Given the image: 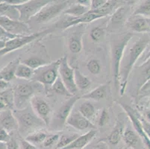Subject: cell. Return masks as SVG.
Returning a JSON list of instances; mask_svg holds the SVG:
<instances>
[{"mask_svg":"<svg viewBox=\"0 0 150 149\" xmlns=\"http://www.w3.org/2000/svg\"><path fill=\"white\" fill-rule=\"evenodd\" d=\"M149 43L150 37L145 34L137 40L130 47L125 49L119 72V92L121 95L125 94L132 69Z\"/></svg>","mask_w":150,"mask_h":149,"instance_id":"cell-1","label":"cell"},{"mask_svg":"<svg viewBox=\"0 0 150 149\" xmlns=\"http://www.w3.org/2000/svg\"><path fill=\"white\" fill-rule=\"evenodd\" d=\"M13 113L18 123L17 132L23 138L34 131L46 126L44 121L35 114L30 105L25 108L13 110Z\"/></svg>","mask_w":150,"mask_h":149,"instance_id":"cell-2","label":"cell"},{"mask_svg":"<svg viewBox=\"0 0 150 149\" xmlns=\"http://www.w3.org/2000/svg\"><path fill=\"white\" fill-rule=\"evenodd\" d=\"M133 33L127 32L118 35L113 38L110 43V57H111V68L114 85L119 92V72L120 63L123 57L125 49L127 48L129 41L133 37Z\"/></svg>","mask_w":150,"mask_h":149,"instance_id":"cell-3","label":"cell"},{"mask_svg":"<svg viewBox=\"0 0 150 149\" xmlns=\"http://www.w3.org/2000/svg\"><path fill=\"white\" fill-rule=\"evenodd\" d=\"M13 90L15 108L20 110L29 105L31 98L38 93L44 91V88L40 83L31 80L28 83L17 84Z\"/></svg>","mask_w":150,"mask_h":149,"instance_id":"cell-4","label":"cell"},{"mask_svg":"<svg viewBox=\"0 0 150 149\" xmlns=\"http://www.w3.org/2000/svg\"><path fill=\"white\" fill-rule=\"evenodd\" d=\"M59 64L60 60L58 59L35 69L31 81L40 83L43 85L45 92L50 93V88L59 76Z\"/></svg>","mask_w":150,"mask_h":149,"instance_id":"cell-5","label":"cell"},{"mask_svg":"<svg viewBox=\"0 0 150 149\" xmlns=\"http://www.w3.org/2000/svg\"><path fill=\"white\" fill-rule=\"evenodd\" d=\"M69 0H52L40 9L31 20L39 24H46L64 13L69 6Z\"/></svg>","mask_w":150,"mask_h":149,"instance_id":"cell-6","label":"cell"},{"mask_svg":"<svg viewBox=\"0 0 150 149\" xmlns=\"http://www.w3.org/2000/svg\"><path fill=\"white\" fill-rule=\"evenodd\" d=\"M54 30L55 29L53 27H51V28H49L43 31H38V32L31 34V35H20L13 39H11L6 41L5 47L0 50V57H2L5 54H8V53L16 51L17 49H21L28 43H32L35 40L39 39L40 37H43L49 34H51Z\"/></svg>","mask_w":150,"mask_h":149,"instance_id":"cell-7","label":"cell"},{"mask_svg":"<svg viewBox=\"0 0 150 149\" xmlns=\"http://www.w3.org/2000/svg\"><path fill=\"white\" fill-rule=\"evenodd\" d=\"M80 96L76 95L68 98L67 100L61 105L59 108L52 117L49 126L53 131H61L64 128L67 124V120L73 111L76 102L79 100Z\"/></svg>","mask_w":150,"mask_h":149,"instance_id":"cell-8","label":"cell"},{"mask_svg":"<svg viewBox=\"0 0 150 149\" xmlns=\"http://www.w3.org/2000/svg\"><path fill=\"white\" fill-rule=\"evenodd\" d=\"M59 68H58V73L59 77L64 82L67 89L69 90L73 95H77L78 89L75 83L74 77V69L71 67L70 65L68 63L67 57L64 56L60 58Z\"/></svg>","mask_w":150,"mask_h":149,"instance_id":"cell-9","label":"cell"},{"mask_svg":"<svg viewBox=\"0 0 150 149\" xmlns=\"http://www.w3.org/2000/svg\"><path fill=\"white\" fill-rule=\"evenodd\" d=\"M52 0H30L20 5H16L20 11V21L26 23L36 15L43 6Z\"/></svg>","mask_w":150,"mask_h":149,"instance_id":"cell-10","label":"cell"},{"mask_svg":"<svg viewBox=\"0 0 150 149\" xmlns=\"http://www.w3.org/2000/svg\"><path fill=\"white\" fill-rule=\"evenodd\" d=\"M30 105L35 114L49 126L52 119V109L50 104L44 98L39 95H34L30 100Z\"/></svg>","mask_w":150,"mask_h":149,"instance_id":"cell-11","label":"cell"},{"mask_svg":"<svg viewBox=\"0 0 150 149\" xmlns=\"http://www.w3.org/2000/svg\"><path fill=\"white\" fill-rule=\"evenodd\" d=\"M0 26L8 33L15 35H31V28L26 23L9 19L0 15Z\"/></svg>","mask_w":150,"mask_h":149,"instance_id":"cell-12","label":"cell"},{"mask_svg":"<svg viewBox=\"0 0 150 149\" xmlns=\"http://www.w3.org/2000/svg\"><path fill=\"white\" fill-rule=\"evenodd\" d=\"M129 5H121L117 7L113 13L110 15V19L107 23V30L109 31H114L125 24L127 21L128 14L129 12Z\"/></svg>","mask_w":150,"mask_h":149,"instance_id":"cell-13","label":"cell"},{"mask_svg":"<svg viewBox=\"0 0 150 149\" xmlns=\"http://www.w3.org/2000/svg\"><path fill=\"white\" fill-rule=\"evenodd\" d=\"M120 105L122 109L125 110L126 114L128 115V117H129L131 122H132L133 128L138 133L139 136H140L144 145L148 149H150V138L149 137L148 135L144 131L143 126H142L141 121H140V119L137 115V113L129 105L122 103H121Z\"/></svg>","mask_w":150,"mask_h":149,"instance_id":"cell-14","label":"cell"},{"mask_svg":"<svg viewBox=\"0 0 150 149\" xmlns=\"http://www.w3.org/2000/svg\"><path fill=\"white\" fill-rule=\"evenodd\" d=\"M78 25L75 26V29L70 33L67 37V46L72 54H77L80 53L83 48V37L84 34V28Z\"/></svg>","mask_w":150,"mask_h":149,"instance_id":"cell-15","label":"cell"},{"mask_svg":"<svg viewBox=\"0 0 150 149\" xmlns=\"http://www.w3.org/2000/svg\"><path fill=\"white\" fill-rule=\"evenodd\" d=\"M67 124L80 131L96 128V126L93 124L92 121L81 115L79 111L71 112L70 115L67 120Z\"/></svg>","mask_w":150,"mask_h":149,"instance_id":"cell-16","label":"cell"},{"mask_svg":"<svg viewBox=\"0 0 150 149\" xmlns=\"http://www.w3.org/2000/svg\"><path fill=\"white\" fill-rule=\"evenodd\" d=\"M128 28L133 32L146 33L150 32L149 18L138 15L130 16L125 23Z\"/></svg>","mask_w":150,"mask_h":149,"instance_id":"cell-17","label":"cell"},{"mask_svg":"<svg viewBox=\"0 0 150 149\" xmlns=\"http://www.w3.org/2000/svg\"><path fill=\"white\" fill-rule=\"evenodd\" d=\"M124 143L132 149H144V143L138 133L132 129L130 126H127L124 130L122 134Z\"/></svg>","mask_w":150,"mask_h":149,"instance_id":"cell-18","label":"cell"},{"mask_svg":"<svg viewBox=\"0 0 150 149\" xmlns=\"http://www.w3.org/2000/svg\"><path fill=\"white\" fill-rule=\"evenodd\" d=\"M0 128L11 133L18 130V123L13 113V110L7 109L0 112Z\"/></svg>","mask_w":150,"mask_h":149,"instance_id":"cell-19","label":"cell"},{"mask_svg":"<svg viewBox=\"0 0 150 149\" xmlns=\"http://www.w3.org/2000/svg\"><path fill=\"white\" fill-rule=\"evenodd\" d=\"M96 135V130L91 129L84 134L79 135L74 141L63 149H84L95 138Z\"/></svg>","mask_w":150,"mask_h":149,"instance_id":"cell-20","label":"cell"},{"mask_svg":"<svg viewBox=\"0 0 150 149\" xmlns=\"http://www.w3.org/2000/svg\"><path fill=\"white\" fill-rule=\"evenodd\" d=\"M124 130H125V125L124 121L121 119L117 121L114 129L111 131L108 136L106 138L108 143L112 145H117L119 144L121 139H122V134H123Z\"/></svg>","mask_w":150,"mask_h":149,"instance_id":"cell-21","label":"cell"},{"mask_svg":"<svg viewBox=\"0 0 150 149\" xmlns=\"http://www.w3.org/2000/svg\"><path fill=\"white\" fill-rule=\"evenodd\" d=\"M21 62L20 57L10 61L0 70V78L7 82H10L15 78V72L19 64Z\"/></svg>","mask_w":150,"mask_h":149,"instance_id":"cell-22","label":"cell"},{"mask_svg":"<svg viewBox=\"0 0 150 149\" xmlns=\"http://www.w3.org/2000/svg\"><path fill=\"white\" fill-rule=\"evenodd\" d=\"M108 88V84H102L93 90L91 92L83 95L82 98L86 100H93L96 102L101 101L102 99H105L107 96Z\"/></svg>","mask_w":150,"mask_h":149,"instance_id":"cell-23","label":"cell"},{"mask_svg":"<svg viewBox=\"0 0 150 149\" xmlns=\"http://www.w3.org/2000/svg\"><path fill=\"white\" fill-rule=\"evenodd\" d=\"M0 15L14 20H20V11L16 5L7 2L0 4Z\"/></svg>","mask_w":150,"mask_h":149,"instance_id":"cell-24","label":"cell"},{"mask_svg":"<svg viewBox=\"0 0 150 149\" xmlns=\"http://www.w3.org/2000/svg\"><path fill=\"white\" fill-rule=\"evenodd\" d=\"M75 83L78 90H85L90 87L91 81L78 68L74 69Z\"/></svg>","mask_w":150,"mask_h":149,"instance_id":"cell-25","label":"cell"},{"mask_svg":"<svg viewBox=\"0 0 150 149\" xmlns=\"http://www.w3.org/2000/svg\"><path fill=\"white\" fill-rule=\"evenodd\" d=\"M89 7L84 6L81 4L76 3L71 5L70 7H68L66 10L64 11V14L68 15V16H73V17H81L83 15L85 14L87 12L89 11Z\"/></svg>","mask_w":150,"mask_h":149,"instance_id":"cell-26","label":"cell"},{"mask_svg":"<svg viewBox=\"0 0 150 149\" xmlns=\"http://www.w3.org/2000/svg\"><path fill=\"white\" fill-rule=\"evenodd\" d=\"M96 107L93 105L92 102L88 100L83 102L79 107V111L80 113L91 121L96 116Z\"/></svg>","mask_w":150,"mask_h":149,"instance_id":"cell-27","label":"cell"},{"mask_svg":"<svg viewBox=\"0 0 150 149\" xmlns=\"http://www.w3.org/2000/svg\"><path fill=\"white\" fill-rule=\"evenodd\" d=\"M50 93L58 94V95H64V96L68 97V98L73 96L69 92V90L67 89L66 86L64 85V82L62 81V80H61L59 76H58V78L54 82V84H52V86L50 88Z\"/></svg>","mask_w":150,"mask_h":149,"instance_id":"cell-28","label":"cell"},{"mask_svg":"<svg viewBox=\"0 0 150 149\" xmlns=\"http://www.w3.org/2000/svg\"><path fill=\"white\" fill-rule=\"evenodd\" d=\"M34 74V69L20 62L15 72V77L23 80H31Z\"/></svg>","mask_w":150,"mask_h":149,"instance_id":"cell-29","label":"cell"},{"mask_svg":"<svg viewBox=\"0 0 150 149\" xmlns=\"http://www.w3.org/2000/svg\"><path fill=\"white\" fill-rule=\"evenodd\" d=\"M79 136V134L77 133H67L60 135L58 143L54 149H63L73 143Z\"/></svg>","mask_w":150,"mask_h":149,"instance_id":"cell-30","label":"cell"},{"mask_svg":"<svg viewBox=\"0 0 150 149\" xmlns=\"http://www.w3.org/2000/svg\"><path fill=\"white\" fill-rule=\"evenodd\" d=\"M47 135L48 134L45 131H42V130H38V131H35L32 133H29L24 138L31 144L38 145L43 144Z\"/></svg>","mask_w":150,"mask_h":149,"instance_id":"cell-31","label":"cell"},{"mask_svg":"<svg viewBox=\"0 0 150 149\" xmlns=\"http://www.w3.org/2000/svg\"><path fill=\"white\" fill-rule=\"evenodd\" d=\"M106 30H107V25L105 26L102 25L93 27L90 32L91 39L95 43H99L104 40L105 37Z\"/></svg>","mask_w":150,"mask_h":149,"instance_id":"cell-32","label":"cell"},{"mask_svg":"<svg viewBox=\"0 0 150 149\" xmlns=\"http://www.w3.org/2000/svg\"><path fill=\"white\" fill-rule=\"evenodd\" d=\"M0 100L6 105L8 109H13L14 107L13 89H5L0 91Z\"/></svg>","mask_w":150,"mask_h":149,"instance_id":"cell-33","label":"cell"},{"mask_svg":"<svg viewBox=\"0 0 150 149\" xmlns=\"http://www.w3.org/2000/svg\"><path fill=\"white\" fill-rule=\"evenodd\" d=\"M132 14L150 18V0H144L140 2L134 9Z\"/></svg>","mask_w":150,"mask_h":149,"instance_id":"cell-34","label":"cell"},{"mask_svg":"<svg viewBox=\"0 0 150 149\" xmlns=\"http://www.w3.org/2000/svg\"><path fill=\"white\" fill-rule=\"evenodd\" d=\"M21 63L28 66L29 67H31V69H33L34 70L38 69V68L40 67V66H43L49 64V63L46 61H45L44 59L40 58V57H28V58H26V59L23 60V61H21Z\"/></svg>","mask_w":150,"mask_h":149,"instance_id":"cell-35","label":"cell"},{"mask_svg":"<svg viewBox=\"0 0 150 149\" xmlns=\"http://www.w3.org/2000/svg\"><path fill=\"white\" fill-rule=\"evenodd\" d=\"M86 67L88 70L93 75H98L102 70V66L100 61L97 59H91L86 64Z\"/></svg>","mask_w":150,"mask_h":149,"instance_id":"cell-36","label":"cell"},{"mask_svg":"<svg viewBox=\"0 0 150 149\" xmlns=\"http://www.w3.org/2000/svg\"><path fill=\"white\" fill-rule=\"evenodd\" d=\"M60 135L58 133H51L48 134L43 143V145L45 148H54L58 141Z\"/></svg>","mask_w":150,"mask_h":149,"instance_id":"cell-37","label":"cell"},{"mask_svg":"<svg viewBox=\"0 0 150 149\" xmlns=\"http://www.w3.org/2000/svg\"><path fill=\"white\" fill-rule=\"evenodd\" d=\"M109 121H110V116L108 111L106 108L102 109L100 116L98 119V125L99 127H103L108 124Z\"/></svg>","mask_w":150,"mask_h":149,"instance_id":"cell-38","label":"cell"},{"mask_svg":"<svg viewBox=\"0 0 150 149\" xmlns=\"http://www.w3.org/2000/svg\"><path fill=\"white\" fill-rule=\"evenodd\" d=\"M7 149H20V142L17 140V138L11 133V137L6 143Z\"/></svg>","mask_w":150,"mask_h":149,"instance_id":"cell-39","label":"cell"},{"mask_svg":"<svg viewBox=\"0 0 150 149\" xmlns=\"http://www.w3.org/2000/svg\"><path fill=\"white\" fill-rule=\"evenodd\" d=\"M19 139H20V149H38L36 147V145L31 144V143L27 141L26 139H25V138H23L20 136Z\"/></svg>","mask_w":150,"mask_h":149,"instance_id":"cell-40","label":"cell"},{"mask_svg":"<svg viewBox=\"0 0 150 149\" xmlns=\"http://www.w3.org/2000/svg\"><path fill=\"white\" fill-rule=\"evenodd\" d=\"M18 36H20V35H12L11 33H8V31H5L2 26H0V40L8 41L11 39H13V38L17 37Z\"/></svg>","mask_w":150,"mask_h":149,"instance_id":"cell-41","label":"cell"},{"mask_svg":"<svg viewBox=\"0 0 150 149\" xmlns=\"http://www.w3.org/2000/svg\"><path fill=\"white\" fill-rule=\"evenodd\" d=\"M11 137V133L3 128H0V142L5 143L8 141Z\"/></svg>","mask_w":150,"mask_h":149,"instance_id":"cell-42","label":"cell"},{"mask_svg":"<svg viewBox=\"0 0 150 149\" xmlns=\"http://www.w3.org/2000/svg\"><path fill=\"white\" fill-rule=\"evenodd\" d=\"M106 2H107V0H91L90 8H91V10L99 8L104 5V4H105Z\"/></svg>","mask_w":150,"mask_h":149,"instance_id":"cell-43","label":"cell"},{"mask_svg":"<svg viewBox=\"0 0 150 149\" xmlns=\"http://www.w3.org/2000/svg\"><path fill=\"white\" fill-rule=\"evenodd\" d=\"M140 121H141L142 126H143V128H144V131L146 132L147 135H148L149 137L150 138V122L147 121L146 120L144 119V118H140Z\"/></svg>","mask_w":150,"mask_h":149,"instance_id":"cell-44","label":"cell"},{"mask_svg":"<svg viewBox=\"0 0 150 149\" xmlns=\"http://www.w3.org/2000/svg\"><path fill=\"white\" fill-rule=\"evenodd\" d=\"M28 1L30 0H7L6 2L13 5H20L28 2Z\"/></svg>","mask_w":150,"mask_h":149,"instance_id":"cell-45","label":"cell"},{"mask_svg":"<svg viewBox=\"0 0 150 149\" xmlns=\"http://www.w3.org/2000/svg\"><path fill=\"white\" fill-rule=\"evenodd\" d=\"M76 2L79 4H81V5H84V6L87 7H91V0H76ZM91 9V8H90Z\"/></svg>","mask_w":150,"mask_h":149,"instance_id":"cell-46","label":"cell"},{"mask_svg":"<svg viewBox=\"0 0 150 149\" xmlns=\"http://www.w3.org/2000/svg\"><path fill=\"white\" fill-rule=\"evenodd\" d=\"M96 148H98L99 149H109L107 143H104V142H100V143L96 145Z\"/></svg>","mask_w":150,"mask_h":149,"instance_id":"cell-47","label":"cell"},{"mask_svg":"<svg viewBox=\"0 0 150 149\" xmlns=\"http://www.w3.org/2000/svg\"><path fill=\"white\" fill-rule=\"evenodd\" d=\"M144 117H143V118L145 120H146L147 121L150 122V109L145 110V112L144 113Z\"/></svg>","mask_w":150,"mask_h":149,"instance_id":"cell-48","label":"cell"},{"mask_svg":"<svg viewBox=\"0 0 150 149\" xmlns=\"http://www.w3.org/2000/svg\"><path fill=\"white\" fill-rule=\"evenodd\" d=\"M150 89V79L145 82V84L141 87V90H147Z\"/></svg>","mask_w":150,"mask_h":149,"instance_id":"cell-49","label":"cell"},{"mask_svg":"<svg viewBox=\"0 0 150 149\" xmlns=\"http://www.w3.org/2000/svg\"><path fill=\"white\" fill-rule=\"evenodd\" d=\"M137 2V0H125V2L126 3V5L131 6V5H133Z\"/></svg>","mask_w":150,"mask_h":149,"instance_id":"cell-50","label":"cell"},{"mask_svg":"<svg viewBox=\"0 0 150 149\" xmlns=\"http://www.w3.org/2000/svg\"><path fill=\"white\" fill-rule=\"evenodd\" d=\"M7 109H8V107H6V105H5L2 101L0 100V112L3 111V110H7Z\"/></svg>","mask_w":150,"mask_h":149,"instance_id":"cell-51","label":"cell"},{"mask_svg":"<svg viewBox=\"0 0 150 149\" xmlns=\"http://www.w3.org/2000/svg\"><path fill=\"white\" fill-rule=\"evenodd\" d=\"M6 44V41L3 40H0V50L3 49Z\"/></svg>","mask_w":150,"mask_h":149,"instance_id":"cell-52","label":"cell"},{"mask_svg":"<svg viewBox=\"0 0 150 149\" xmlns=\"http://www.w3.org/2000/svg\"><path fill=\"white\" fill-rule=\"evenodd\" d=\"M0 149H7L6 143L0 142Z\"/></svg>","mask_w":150,"mask_h":149,"instance_id":"cell-53","label":"cell"},{"mask_svg":"<svg viewBox=\"0 0 150 149\" xmlns=\"http://www.w3.org/2000/svg\"><path fill=\"white\" fill-rule=\"evenodd\" d=\"M149 25H150V18H149Z\"/></svg>","mask_w":150,"mask_h":149,"instance_id":"cell-54","label":"cell"},{"mask_svg":"<svg viewBox=\"0 0 150 149\" xmlns=\"http://www.w3.org/2000/svg\"><path fill=\"white\" fill-rule=\"evenodd\" d=\"M91 149H99V148H91Z\"/></svg>","mask_w":150,"mask_h":149,"instance_id":"cell-55","label":"cell"},{"mask_svg":"<svg viewBox=\"0 0 150 149\" xmlns=\"http://www.w3.org/2000/svg\"><path fill=\"white\" fill-rule=\"evenodd\" d=\"M107 1H110V0H107Z\"/></svg>","mask_w":150,"mask_h":149,"instance_id":"cell-56","label":"cell"}]
</instances>
